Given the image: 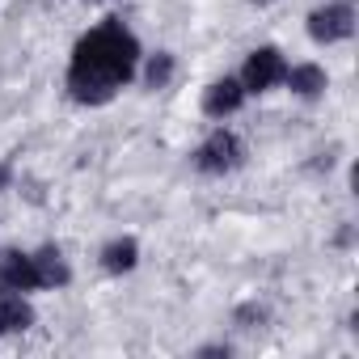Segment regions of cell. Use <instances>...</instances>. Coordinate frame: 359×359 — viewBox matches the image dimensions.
I'll use <instances>...</instances> for the list:
<instances>
[{"label": "cell", "instance_id": "obj_1", "mask_svg": "<svg viewBox=\"0 0 359 359\" xmlns=\"http://www.w3.org/2000/svg\"><path fill=\"white\" fill-rule=\"evenodd\" d=\"M140 68V43L123 22L93 26L76 47L68 64V93L81 106H106Z\"/></svg>", "mask_w": 359, "mask_h": 359}, {"label": "cell", "instance_id": "obj_2", "mask_svg": "<svg viewBox=\"0 0 359 359\" xmlns=\"http://www.w3.org/2000/svg\"><path fill=\"white\" fill-rule=\"evenodd\" d=\"M241 161H245V144H241L229 127H216V131L195 148V169H199V173H212V177L233 173Z\"/></svg>", "mask_w": 359, "mask_h": 359}, {"label": "cell", "instance_id": "obj_3", "mask_svg": "<svg viewBox=\"0 0 359 359\" xmlns=\"http://www.w3.org/2000/svg\"><path fill=\"white\" fill-rule=\"evenodd\" d=\"M355 34V9H351V0H330V5L313 9L309 13V39L330 47V43H342Z\"/></svg>", "mask_w": 359, "mask_h": 359}, {"label": "cell", "instance_id": "obj_4", "mask_svg": "<svg viewBox=\"0 0 359 359\" xmlns=\"http://www.w3.org/2000/svg\"><path fill=\"white\" fill-rule=\"evenodd\" d=\"M283 76H287L283 51H279V47H258V51L245 60V68H241V89H245V93H266V89L283 85Z\"/></svg>", "mask_w": 359, "mask_h": 359}, {"label": "cell", "instance_id": "obj_5", "mask_svg": "<svg viewBox=\"0 0 359 359\" xmlns=\"http://www.w3.org/2000/svg\"><path fill=\"white\" fill-rule=\"evenodd\" d=\"M34 287H39L34 254L0 250V292H34Z\"/></svg>", "mask_w": 359, "mask_h": 359}, {"label": "cell", "instance_id": "obj_6", "mask_svg": "<svg viewBox=\"0 0 359 359\" xmlns=\"http://www.w3.org/2000/svg\"><path fill=\"white\" fill-rule=\"evenodd\" d=\"M241 102H245V89H241L237 76L212 81V85L203 89V114H208V118H229V114L241 110Z\"/></svg>", "mask_w": 359, "mask_h": 359}, {"label": "cell", "instance_id": "obj_7", "mask_svg": "<svg viewBox=\"0 0 359 359\" xmlns=\"http://www.w3.org/2000/svg\"><path fill=\"white\" fill-rule=\"evenodd\" d=\"M34 325V304L22 292H0V334H26Z\"/></svg>", "mask_w": 359, "mask_h": 359}, {"label": "cell", "instance_id": "obj_8", "mask_svg": "<svg viewBox=\"0 0 359 359\" xmlns=\"http://www.w3.org/2000/svg\"><path fill=\"white\" fill-rule=\"evenodd\" d=\"M283 85H287V89H292L296 97L313 102V97H321V93H325L330 76H325V68H317V64H296V68H287Z\"/></svg>", "mask_w": 359, "mask_h": 359}, {"label": "cell", "instance_id": "obj_9", "mask_svg": "<svg viewBox=\"0 0 359 359\" xmlns=\"http://www.w3.org/2000/svg\"><path fill=\"white\" fill-rule=\"evenodd\" d=\"M34 271H39V287H64L72 279V271H68V262L55 245L34 250Z\"/></svg>", "mask_w": 359, "mask_h": 359}, {"label": "cell", "instance_id": "obj_10", "mask_svg": "<svg viewBox=\"0 0 359 359\" xmlns=\"http://www.w3.org/2000/svg\"><path fill=\"white\" fill-rule=\"evenodd\" d=\"M135 262H140V245L131 237H118V241H110L102 250V266L110 275H127V271H135Z\"/></svg>", "mask_w": 359, "mask_h": 359}, {"label": "cell", "instance_id": "obj_11", "mask_svg": "<svg viewBox=\"0 0 359 359\" xmlns=\"http://www.w3.org/2000/svg\"><path fill=\"white\" fill-rule=\"evenodd\" d=\"M148 89H165L169 85V76H173V55L169 51H156L152 60H148Z\"/></svg>", "mask_w": 359, "mask_h": 359}, {"label": "cell", "instance_id": "obj_12", "mask_svg": "<svg viewBox=\"0 0 359 359\" xmlns=\"http://www.w3.org/2000/svg\"><path fill=\"white\" fill-rule=\"evenodd\" d=\"M254 321L262 325V321H266V309H262V304H241V309H237V325H241V330H254Z\"/></svg>", "mask_w": 359, "mask_h": 359}, {"label": "cell", "instance_id": "obj_13", "mask_svg": "<svg viewBox=\"0 0 359 359\" xmlns=\"http://www.w3.org/2000/svg\"><path fill=\"white\" fill-rule=\"evenodd\" d=\"M250 5H271V0H250Z\"/></svg>", "mask_w": 359, "mask_h": 359}]
</instances>
